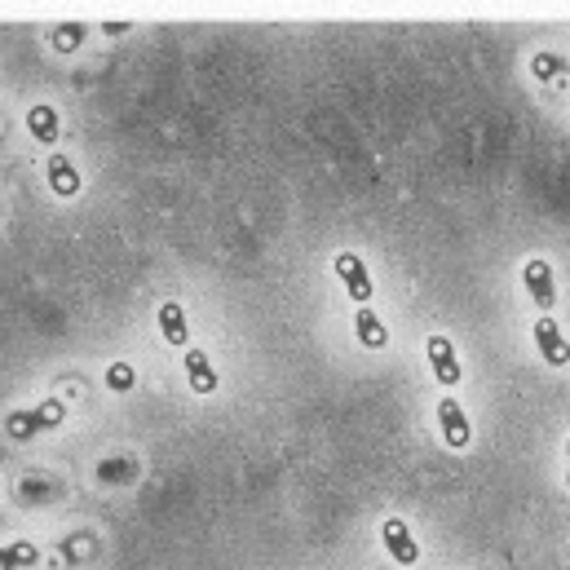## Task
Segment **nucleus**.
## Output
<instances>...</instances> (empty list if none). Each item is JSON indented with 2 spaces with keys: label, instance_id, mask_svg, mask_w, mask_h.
<instances>
[{
  "label": "nucleus",
  "instance_id": "1a4fd4ad",
  "mask_svg": "<svg viewBox=\"0 0 570 570\" xmlns=\"http://www.w3.org/2000/svg\"><path fill=\"white\" fill-rule=\"evenodd\" d=\"M354 336H358L367 350H385V345H390V332H385V323H381V318H376L367 305L354 314Z\"/></svg>",
  "mask_w": 570,
  "mask_h": 570
},
{
  "label": "nucleus",
  "instance_id": "20e7f679",
  "mask_svg": "<svg viewBox=\"0 0 570 570\" xmlns=\"http://www.w3.org/2000/svg\"><path fill=\"white\" fill-rule=\"evenodd\" d=\"M381 544H385V553H390L399 567H416V562H421V544L412 540V531H407L403 518H385V522H381Z\"/></svg>",
  "mask_w": 570,
  "mask_h": 570
},
{
  "label": "nucleus",
  "instance_id": "0eeeda50",
  "mask_svg": "<svg viewBox=\"0 0 570 570\" xmlns=\"http://www.w3.org/2000/svg\"><path fill=\"white\" fill-rule=\"evenodd\" d=\"M159 332L168 345H186L190 341V327H186V309L177 301H164L159 305Z\"/></svg>",
  "mask_w": 570,
  "mask_h": 570
},
{
  "label": "nucleus",
  "instance_id": "ddd939ff",
  "mask_svg": "<svg viewBox=\"0 0 570 570\" xmlns=\"http://www.w3.org/2000/svg\"><path fill=\"white\" fill-rule=\"evenodd\" d=\"M531 71L540 76V80H558V76H567V58H558V53H535V62H531Z\"/></svg>",
  "mask_w": 570,
  "mask_h": 570
},
{
  "label": "nucleus",
  "instance_id": "39448f33",
  "mask_svg": "<svg viewBox=\"0 0 570 570\" xmlns=\"http://www.w3.org/2000/svg\"><path fill=\"white\" fill-rule=\"evenodd\" d=\"M438 429H442V442H446L451 451H464V446L473 442V425H469L464 407H460L451 394L438 399Z\"/></svg>",
  "mask_w": 570,
  "mask_h": 570
},
{
  "label": "nucleus",
  "instance_id": "f257e3e1",
  "mask_svg": "<svg viewBox=\"0 0 570 570\" xmlns=\"http://www.w3.org/2000/svg\"><path fill=\"white\" fill-rule=\"evenodd\" d=\"M531 336H535V350H540V358H544L549 367H567L570 341H567V332L558 327V318H553V314H540V318H535V327H531Z\"/></svg>",
  "mask_w": 570,
  "mask_h": 570
},
{
  "label": "nucleus",
  "instance_id": "f8f14e48",
  "mask_svg": "<svg viewBox=\"0 0 570 570\" xmlns=\"http://www.w3.org/2000/svg\"><path fill=\"white\" fill-rule=\"evenodd\" d=\"M134 473H138V464H134V460H102V464H98V478H102V482H111V487L129 482Z\"/></svg>",
  "mask_w": 570,
  "mask_h": 570
},
{
  "label": "nucleus",
  "instance_id": "6e6552de",
  "mask_svg": "<svg viewBox=\"0 0 570 570\" xmlns=\"http://www.w3.org/2000/svg\"><path fill=\"white\" fill-rule=\"evenodd\" d=\"M186 381H190L195 394H213L217 390V372H213V363H208L204 350H190L186 354Z\"/></svg>",
  "mask_w": 570,
  "mask_h": 570
},
{
  "label": "nucleus",
  "instance_id": "7ed1b4c3",
  "mask_svg": "<svg viewBox=\"0 0 570 570\" xmlns=\"http://www.w3.org/2000/svg\"><path fill=\"white\" fill-rule=\"evenodd\" d=\"M522 287H527V296H531L544 314L558 305V279H553V266H549L544 257H531V262L522 266Z\"/></svg>",
  "mask_w": 570,
  "mask_h": 570
},
{
  "label": "nucleus",
  "instance_id": "f03ea898",
  "mask_svg": "<svg viewBox=\"0 0 570 570\" xmlns=\"http://www.w3.org/2000/svg\"><path fill=\"white\" fill-rule=\"evenodd\" d=\"M425 358H429V367H433V376H438L442 385H460L464 367H460V354H455V345H451V336H446V332H433V336H429Z\"/></svg>",
  "mask_w": 570,
  "mask_h": 570
},
{
  "label": "nucleus",
  "instance_id": "2eb2a0df",
  "mask_svg": "<svg viewBox=\"0 0 570 570\" xmlns=\"http://www.w3.org/2000/svg\"><path fill=\"white\" fill-rule=\"evenodd\" d=\"M567 487H570V438H567Z\"/></svg>",
  "mask_w": 570,
  "mask_h": 570
},
{
  "label": "nucleus",
  "instance_id": "4468645a",
  "mask_svg": "<svg viewBox=\"0 0 570 570\" xmlns=\"http://www.w3.org/2000/svg\"><path fill=\"white\" fill-rule=\"evenodd\" d=\"M134 385V367L129 363H116L111 367V390H129Z\"/></svg>",
  "mask_w": 570,
  "mask_h": 570
},
{
  "label": "nucleus",
  "instance_id": "423d86ee",
  "mask_svg": "<svg viewBox=\"0 0 570 570\" xmlns=\"http://www.w3.org/2000/svg\"><path fill=\"white\" fill-rule=\"evenodd\" d=\"M336 275H341V284H345V292L354 296V305L363 309L367 301H372V275H367V262L358 257V253H336Z\"/></svg>",
  "mask_w": 570,
  "mask_h": 570
},
{
  "label": "nucleus",
  "instance_id": "9d476101",
  "mask_svg": "<svg viewBox=\"0 0 570 570\" xmlns=\"http://www.w3.org/2000/svg\"><path fill=\"white\" fill-rule=\"evenodd\" d=\"M49 181H53V190H58V195H76V190H80V173H76L62 155H53V159H49Z\"/></svg>",
  "mask_w": 570,
  "mask_h": 570
},
{
  "label": "nucleus",
  "instance_id": "9b49d317",
  "mask_svg": "<svg viewBox=\"0 0 570 570\" xmlns=\"http://www.w3.org/2000/svg\"><path fill=\"white\" fill-rule=\"evenodd\" d=\"M27 125H31V134H36L40 142H58V116H53L49 107H36V111L27 116Z\"/></svg>",
  "mask_w": 570,
  "mask_h": 570
}]
</instances>
